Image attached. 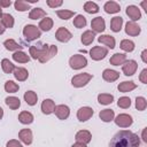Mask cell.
Masks as SVG:
<instances>
[{"label":"cell","instance_id":"obj_54","mask_svg":"<svg viewBox=\"0 0 147 147\" xmlns=\"http://www.w3.org/2000/svg\"><path fill=\"white\" fill-rule=\"evenodd\" d=\"M2 116H3V109L0 107V119L2 118Z\"/></svg>","mask_w":147,"mask_h":147},{"label":"cell","instance_id":"obj_6","mask_svg":"<svg viewBox=\"0 0 147 147\" xmlns=\"http://www.w3.org/2000/svg\"><path fill=\"white\" fill-rule=\"evenodd\" d=\"M107 54H108V49L105 47H100V46H94L90 51V56L94 61H100V60L105 59V56Z\"/></svg>","mask_w":147,"mask_h":147},{"label":"cell","instance_id":"obj_11","mask_svg":"<svg viewBox=\"0 0 147 147\" xmlns=\"http://www.w3.org/2000/svg\"><path fill=\"white\" fill-rule=\"evenodd\" d=\"M93 115V109L90 107H82L78 111H77V117L80 122H85L87 119H90Z\"/></svg>","mask_w":147,"mask_h":147},{"label":"cell","instance_id":"obj_34","mask_svg":"<svg viewBox=\"0 0 147 147\" xmlns=\"http://www.w3.org/2000/svg\"><path fill=\"white\" fill-rule=\"evenodd\" d=\"M45 16H46V13L41 8H33L29 14V18H31V20H39Z\"/></svg>","mask_w":147,"mask_h":147},{"label":"cell","instance_id":"obj_27","mask_svg":"<svg viewBox=\"0 0 147 147\" xmlns=\"http://www.w3.org/2000/svg\"><path fill=\"white\" fill-rule=\"evenodd\" d=\"M94 37H95V33L92 31V30H87L85 31L83 34H82V42L84 45H91L92 41L94 40Z\"/></svg>","mask_w":147,"mask_h":147},{"label":"cell","instance_id":"obj_28","mask_svg":"<svg viewBox=\"0 0 147 147\" xmlns=\"http://www.w3.org/2000/svg\"><path fill=\"white\" fill-rule=\"evenodd\" d=\"M13 59H14V61H16V62H18V63H26V62H29V60H30L29 55L25 54V53L22 52V51L15 52V53L13 54Z\"/></svg>","mask_w":147,"mask_h":147},{"label":"cell","instance_id":"obj_39","mask_svg":"<svg viewBox=\"0 0 147 147\" xmlns=\"http://www.w3.org/2000/svg\"><path fill=\"white\" fill-rule=\"evenodd\" d=\"M14 6H15V9L18 11H25V10L30 9V3L28 1H23V0H16Z\"/></svg>","mask_w":147,"mask_h":147},{"label":"cell","instance_id":"obj_45","mask_svg":"<svg viewBox=\"0 0 147 147\" xmlns=\"http://www.w3.org/2000/svg\"><path fill=\"white\" fill-rule=\"evenodd\" d=\"M56 14H57V16L61 18V20H69L70 17H72L74 15H75V13L74 11H71V10H57L56 11Z\"/></svg>","mask_w":147,"mask_h":147},{"label":"cell","instance_id":"obj_12","mask_svg":"<svg viewBox=\"0 0 147 147\" xmlns=\"http://www.w3.org/2000/svg\"><path fill=\"white\" fill-rule=\"evenodd\" d=\"M55 115L60 118V119H65L69 117V114H70V109L68 106L65 105H59V106H55Z\"/></svg>","mask_w":147,"mask_h":147},{"label":"cell","instance_id":"obj_46","mask_svg":"<svg viewBox=\"0 0 147 147\" xmlns=\"http://www.w3.org/2000/svg\"><path fill=\"white\" fill-rule=\"evenodd\" d=\"M47 5L51 7V8H55V7H59L62 5V1L61 0H47Z\"/></svg>","mask_w":147,"mask_h":147},{"label":"cell","instance_id":"obj_36","mask_svg":"<svg viewBox=\"0 0 147 147\" xmlns=\"http://www.w3.org/2000/svg\"><path fill=\"white\" fill-rule=\"evenodd\" d=\"M1 67H2V70H3L5 74H11L15 69V65L8 59H3L1 61Z\"/></svg>","mask_w":147,"mask_h":147},{"label":"cell","instance_id":"obj_17","mask_svg":"<svg viewBox=\"0 0 147 147\" xmlns=\"http://www.w3.org/2000/svg\"><path fill=\"white\" fill-rule=\"evenodd\" d=\"M18 138L25 145H30L32 142V132L30 129H23L18 132Z\"/></svg>","mask_w":147,"mask_h":147},{"label":"cell","instance_id":"obj_31","mask_svg":"<svg viewBox=\"0 0 147 147\" xmlns=\"http://www.w3.org/2000/svg\"><path fill=\"white\" fill-rule=\"evenodd\" d=\"M114 116H115V114H114V110H111V109H103L99 114V117L103 122H110V121H113L114 119Z\"/></svg>","mask_w":147,"mask_h":147},{"label":"cell","instance_id":"obj_43","mask_svg":"<svg viewBox=\"0 0 147 147\" xmlns=\"http://www.w3.org/2000/svg\"><path fill=\"white\" fill-rule=\"evenodd\" d=\"M146 107H147V101H146V99L142 98V96H138V98L136 99V108L141 111V110H145Z\"/></svg>","mask_w":147,"mask_h":147},{"label":"cell","instance_id":"obj_7","mask_svg":"<svg viewBox=\"0 0 147 147\" xmlns=\"http://www.w3.org/2000/svg\"><path fill=\"white\" fill-rule=\"evenodd\" d=\"M114 121H115L116 125L119 126V127H129L133 122L132 117L127 114H119Z\"/></svg>","mask_w":147,"mask_h":147},{"label":"cell","instance_id":"obj_23","mask_svg":"<svg viewBox=\"0 0 147 147\" xmlns=\"http://www.w3.org/2000/svg\"><path fill=\"white\" fill-rule=\"evenodd\" d=\"M137 87V85L133 83V82H122L118 84L117 88L119 92H123V93H126V92H130L132 90H134Z\"/></svg>","mask_w":147,"mask_h":147},{"label":"cell","instance_id":"obj_1","mask_svg":"<svg viewBox=\"0 0 147 147\" xmlns=\"http://www.w3.org/2000/svg\"><path fill=\"white\" fill-rule=\"evenodd\" d=\"M139 137L136 133L122 130L113 137L109 147H139Z\"/></svg>","mask_w":147,"mask_h":147},{"label":"cell","instance_id":"obj_53","mask_svg":"<svg viewBox=\"0 0 147 147\" xmlns=\"http://www.w3.org/2000/svg\"><path fill=\"white\" fill-rule=\"evenodd\" d=\"M142 139H144V141H147V138H146V129L142 131Z\"/></svg>","mask_w":147,"mask_h":147},{"label":"cell","instance_id":"obj_2","mask_svg":"<svg viewBox=\"0 0 147 147\" xmlns=\"http://www.w3.org/2000/svg\"><path fill=\"white\" fill-rule=\"evenodd\" d=\"M23 34H24V37H25V39L28 41H32V40L38 39L41 36V32H40V30L36 25L28 24L23 29Z\"/></svg>","mask_w":147,"mask_h":147},{"label":"cell","instance_id":"obj_9","mask_svg":"<svg viewBox=\"0 0 147 147\" xmlns=\"http://www.w3.org/2000/svg\"><path fill=\"white\" fill-rule=\"evenodd\" d=\"M71 37H72L71 32H70L69 30H67L65 28H63V26L59 28L57 31H56V33H55V38H56L59 41H61V42H67V41H69V40L71 39Z\"/></svg>","mask_w":147,"mask_h":147},{"label":"cell","instance_id":"obj_14","mask_svg":"<svg viewBox=\"0 0 147 147\" xmlns=\"http://www.w3.org/2000/svg\"><path fill=\"white\" fill-rule=\"evenodd\" d=\"M126 15L132 20V22L138 21L141 17V13L140 9L137 6H127L126 7Z\"/></svg>","mask_w":147,"mask_h":147},{"label":"cell","instance_id":"obj_5","mask_svg":"<svg viewBox=\"0 0 147 147\" xmlns=\"http://www.w3.org/2000/svg\"><path fill=\"white\" fill-rule=\"evenodd\" d=\"M92 79V75L91 74H79V75H76L72 77L71 79V84L75 86V87H83L85 86L90 80Z\"/></svg>","mask_w":147,"mask_h":147},{"label":"cell","instance_id":"obj_52","mask_svg":"<svg viewBox=\"0 0 147 147\" xmlns=\"http://www.w3.org/2000/svg\"><path fill=\"white\" fill-rule=\"evenodd\" d=\"M5 32V26L1 24V22H0V34H2Z\"/></svg>","mask_w":147,"mask_h":147},{"label":"cell","instance_id":"obj_20","mask_svg":"<svg viewBox=\"0 0 147 147\" xmlns=\"http://www.w3.org/2000/svg\"><path fill=\"white\" fill-rule=\"evenodd\" d=\"M105 11L108 13V14H115V13H118L121 10V7L117 2L115 1H108L105 3V7H103Z\"/></svg>","mask_w":147,"mask_h":147},{"label":"cell","instance_id":"obj_41","mask_svg":"<svg viewBox=\"0 0 147 147\" xmlns=\"http://www.w3.org/2000/svg\"><path fill=\"white\" fill-rule=\"evenodd\" d=\"M121 48L125 52H132L134 49V42L129 39H124L121 41Z\"/></svg>","mask_w":147,"mask_h":147},{"label":"cell","instance_id":"obj_40","mask_svg":"<svg viewBox=\"0 0 147 147\" xmlns=\"http://www.w3.org/2000/svg\"><path fill=\"white\" fill-rule=\"evenodd\" d=\"M5 90L8 93H15L18 91V84H16L13 80H7L5 83Z\"/></svg>","mask_w":147,"mask_h":147},{"label":"cell","instance_id":"obj_16","mask_svg":"<svg viewBox=\"0 0 147 147\" xmlns=\"http://www.w3.org/2000/svg\"><path fill=\"white\" fill-rule=\"evenodd\" d=\"M54 109H55V103L53 100L51 99H45L41 103V110L44 114L46 115H49L52 113H54Z\"/></svg>","mask_w":147,"mask_h":147},{"label":"cell","instance_id":"obj_26","mask_svg":"<svg viewBox=\"0 0 147 147\" xmlns=\"http://www.w3.org/2000/svg\"><path fill=\"white\" fill-rule=\"evenodd\" d=\"M3 46H5L6 49H8V51H16V52H18V51H21V49L23 48V46L18 45L14 39H7V40H5Z\"/></svg>","mask_w":147,"mask_h":147},{"label":"cell","instance_id":"obj_13","mask_svg":"<svg viewBox=\"0 0 147 147\" xmlns=\"http://www.w3.org/2000/svg\"><path fill=\"white\" fill-rule=\"evenodd\" d=\"M91 138H92V136H91L90 131H87V130L78 131L76 133V137H75V139H76L77 142H82V144H85V145L91 141Z\"/></svg>","mask_w":147,"mask_h":147},{"label":"cell","instance_id":"obj_42","mask_svg":"<svg viewBox=\"0 0 147 147\" xmlns=\"http://www.w3.org/2000/svg\"><path fill=\"white\" fill-rule=\"evenodd\" d=\"M74 25L78 29L80 28H84L86 25V18L83 16V15H77L76 18L74 20Z\"/></svg>","mask_w":147,"mask_h":147},{"label":"cell","instance_id":"obj_10","mask_svg":"<svg viewBox=\"0 0 147 147\" xmlns=\"http://www.w3.org/2000/svg\"><path fill=\"white\" fill-rule=\"evenodd\" d=\"M91 28H92V30H93L94 33L95 32H102V31H105V29H106L105 20L101 16L93 18L92 22H91Z\"/></svg>","mask_w":147,"mask_h":147},{"label":"cell","instance_id":"obj_30","mask_svg":"<svg viewBox=\"0 0 147 147\" xmlns=\"http://www.w3.org/2000/svg\"><path fill=\"white\" fill-rule=\"evenodd\" d=\"M5 102H6V105H7L10 109H18L20 106H21V101H20V99L16 98V96H8V98H6Z\"/></svg>","mask_w":147,"mask_h":147},{"label":"cell","instance_id":"obj_21","mask_svg":"<svg viewBox=\"0 0 147 147\" xmlns=\"http://www.w3.org/2000/svg\"><path fill=\"white\" fill-rule=\"evenodd\" d=\"M13 72H14V77H15L17 80H20V82H24V80L28 78V76H29L28 70H26L25 68H20V67H17V68L14 69Z\"/></svg>","mask_w":147,"mask_h":147},{"label":"cell","instance_id":"obj_8","mask_svg":"<svg viewBox=\"0 0 147 147\" xmlns=\"http://www.w3.org/2000/svg\"><path fill=\"white\" fill-rule=\"evenodd\" d=\"M138 68V64L134 60H129V61H125L123 64H122V70L124 72L125 76H132L136 70Z\"/></svg>","mask_w":147,"mask_h":147},{"label":"cell","instance_id":"obj_4","mask_svg":"<svg viewBox=\"0 0 147 147\" xmlns=\"http://www.w3.org/2000/svg\"><path fill=\"white\" fill-rule=\"evenodd\" d=\"M69 64L72 69L75 70H78V69H82L84 67L87 65V60L85 56L83 55H79V54H76V55H72L69 60Z\"/></svg>","mask_w":147,"mask_h":147},{"label":"cell","instance_id":"obj_33","mask_svg":"<svg viewBox=\"0 0 147 147\" xmlns=\"http://www.w3.org/2000/svg\"><path fill=\"white\" fill-rule=\"evenodd\" d=\"M1 24L5 26V29L6 28H8V29L13 28L14 26V18H13V16L10 14H2V16H1Z\"/></svg>","mask_w":147,"mask_h":147},{"label":"cell","instance_id":"obj_48","mask_svg":"<svg viewBox=\"0 0 147 147\" xmlns=\"http://www.w3.org/2000/svg\"><path fill=\"white\" fill-rule=\"evenodd\" d=\"M139 79H140V82L144 83V84L147 83V69H144V70L141 71L140 76H139Z\"/></svg>","mask_w":147,"mask_h":147},{"label":"cell","instance_id":"obj_25","mask_svg":"<svg viewBox=\"0 0 147 147\" xmlns=\"http://www.w3.org/2000/svg\"><path fill=\"white\" fill-rule=\"evenodd\" d=\"M44 46L45 45H41V44H38V45H33L30 47V55L32 59L37 60L39 59V56L41 55L42 53V49H44Z\"/></svg>","mask_w":147,"mask_h":147},{"label":"cell","instance_id":"obj_15","mask_svg":"<svg viewBox=\"0 0 147 147\" xmlns=\"http://www.w3.org/2000/svg\"><path fill=\"white\" fill-rule=\"evenodd\" d=\"M125 32L129 36H138L140 33V26L136 22H127L125 25Z\"/></svg>","mask_w":147,"mask_h":147},{"label":"cell","instance_id":"obj_44","mask_svg":"<svg viewBox=\"0 0 147 147\" xmlns=\"http://www.w3.org/2000/svg\"><path fill=\"white\" fill-rule=\"evenodd\" d=\"M117 106L121 107V108H124V109L129 108V107L131 106V100H130V98H127V96H122V98H119L118 101H117Z\"/></svg>","mask_w":147,"mask_h":147},{"label":"cell","instance_id":"obj_24","mask_svg":"<svg viewBox=\"0 0 147 147\" xmlns=\"http://www.w3.org/2000/svg\"><path fill=\"white\" fill-rule=\"evenodd\" d=\"M122 24H123V18L121 16L113 17L111 18V22H110V29L114 32H119L121 29H122Z\"/></svg>","mask_w":147,"mask_h":147},{"label":"cell","instance_id":"obj_22","mask_svg":"<svg viewBox=\"0 0 147 147\" xmlns=\"http://www.w3.org/2000/svg\"><path fill=\"white\" fill-rule=\"evenodd\" d=\"M126 61V55L122 53H116L110 57V64L113 65H121Z\"/></svg>","mask_w":147,"mask_h":147},{"label":"cell","instance_id":"obj_55","mask_svg":"<svg viewBox=\"0 0 147 147\" xmlns=\"http://www.w3.org/2000/svg\"><path fill=\"white\" fill-rule=\"evenodd\" d=\"M1 16H2V9H1V7H0V18H1Z\"/></svg>","mask_w":147,"mask_h":147},{"label":"cell","instance_id":"obj_3","mask_svg":"<svg viewBox=\"0 0 147 147\" xmlns=\"http://www.w3.org/2000/svg\"><path fill=\"white\" fill-rule=\"evenodd\" d=\"M56 53H57V47L55 45H45L42 53L39 56V61L41 63H45L48 60H51L54 55H56Z\"/></svg>","mask_w":147,"mask_h":147},{"label":"cell","instance_id":"obj_51","mask_svg":"<svg viewBox=\"0 0 147 147\" xmlns=\"http://www.w3.org/2000/svg\"><path fill=\"white\" fill-rule=\"evenodd\" d=\"M71 147H87L85 144H82V142H76V144H74Z\"/></svg>","mask_w":147,"mask_h":147},{"label":"cell","instance_id":"obj_37","mask_svg":"<svg viewBox=\"0 0 147 147\" xmlns=\"http://www.w3.org/2000/svg\"><path fill=\"white\" fill-rule=\"evenodd\" d=\"M113 100H114V96H113L111 94L101 93V94L98 95V101H99V103H101V105H109V103L113 102Z\"/></svg>","mask_w":147,"mask_h":147},{"label":"cell","instance_id":"obj_49","mask_svg":"<svg viewBox=\"0 0 147 147\" xmlns=\"http://www.w3.org/2000/svg\"><path fill=\"white\" fill-rule=\"evenodd\" d=\"M11 5L10 0H0V7H9Z\"/></svg>","mask_w":147,"mask_h":147},{"label":"cell","instance_id":"obj_50","mask_svg":"<svg viewBox=\"0 0 147 147\" xmlns=\"http://www.w3.org/2000/svg\"><path fill=\"white\" fill-rule=\"evenodd\" d=\"M141 59H142V61H144L145 63L147 62V51H146V49L142 51V53H141Z\"/></svg>","mask_w":147,"mask_h":147},{"label":"cell","instance_id":"obj_18","mask_svg":"<svg viewBox=\"0 0 147 147\" xmlns=\"http://www.w3.org/2000/svg\"><path fill=\"white\" fill-rule=\"evenodd\" d=\"M118 77H119V74L117 71H115V70H111V69H106L102 72V78L106 82H110V83L115 82V80L118 79Z\"/></svg>","mask_w":147,"mask_h":147},{"label":"cell","instance_id":"obj_35","mask_svg":"<svg viewBox=\"0 0 147 147\" xmlns=\"http://www.w3.org/2000/svg\"><path fill=\"white\" fill-rule=\"evenodd\" d=\"M39 28L42 31H49L53 28V20L51 17H45L44 20L40 21L39 23Z\"/></svg>","mask_w":147,"mask_h":147},{"label":"cell","instance_id":"obj_19","mask_svg":"<svg viewBox=\"0 0 147 147\" xmlns=\"http://www.w3.org/2000/svg\"><path fill=\"white\" fill-rule=\"evenodd\" d=\"M98 41L101 44H105L106 46H108L110 49H113L115 47V38L109 36V34H102L98 38Z\"/></svg>","mask_w":147,"mask_h":147},{"label":"cell","instance_id":"obj_47","mask_svg":"<svg viewBox=\"0 0 147 147\" xmlns=\"http://www.w3.org/2000/svg\"><path fill=\"white\" fill-rule=\"evenodd\" d=\"M7 147H23L22 146V144L18 141V140H15V139H13V140H9L8 142H7V145H6Z\"/></svg>","mask_w":147,"mask_h":147},{"label":"cell","instance_id":"obj_32","mask_svg":"<svg viewBox=\"0 0 147 147\" xmlns=\"http://www.w3.org/2000/svg\"><path fill=\"white\" fill-rule=\"evenodd\" d=\"M18 121L22 124H30V123L33 122V115L29 111H22L18 115Z\"/></svg>","mask_w":147,"mask_h":147},{"label":"cell","instance_id":"obj_29","mask_svg":"<svg viewBox=\"0 0 147 147\" xmlns=\"http://www.w3.org/2000/svg\"><path fill=\"white\" fill-rule=\"evenodd\" d=\"M24 100H25V102H26L28 105L34 106V105L37 103L38 96H37V94H36V92H33V91H28V92L24 93Z\"/></svg>","mask_w":147,"mask_h":147},{"label":"cell","instance_id":"obj_38","mask_svg":"<svg viewBox=\"0 0 147 147\" xmlns=\"http://www.w3.org/2000/svg\"><path fill=\"white\" fill-rule=\"evenodd\" d=\"M84 10L88 14H95L99 11V6L92 1H87L85 5H84Z\"/></svg>","mask_w":147,"mask_h":147}]
</instances>
